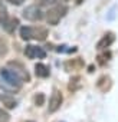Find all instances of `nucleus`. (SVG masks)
Instances as JSON below:
<instances>
[{
    "mask_svg": "<svg viewBox=\"0 0 118 122\" xmlns=\"http://www.w3.org/2000/svg\"><path fill=\"white\" fill-rule=\"evenodd\" d=\"M0 76L3 78V81L7 83V85H10L13 89H20V86H22V81H20V78L12 71V69H9V68H2L0 69Z\"/></svg>",
    "mask_w": 118,
    "mask_h": 122,
    "instance_id": "nucleus-1",
    "label": "nucleus"
},
{
    "mask_svg": "<svg viewBox=\"0 0 118 122\" xmlns=\"http://www.w3.org/2000/svg\"><path fill=\"white\" fill-rule=\"evenodd\" d=\"M22 16L29 20V22H39L43 19V12L40 10L39 6L36 5H30V6H26L22 12Z\"/></svg>",
    "mask_w": 118,
    "mask_h": 122,
    "instance_id": "nucleus-2",
    "label": "nucleus"
},
{
    "mask_svg": "<svg viewBox=\"0 0 118 122\" xmlns=\"http://www.w3.org/2000/svg\"><path fill=\"white\" fill-rule=\"evenodd\" d=\"M62 102H64V96H62V92L55 89L50 99H49V105H48V111L49 113H55L59 108L62 106Z\"/></svg>",
    "mask_w": 118,
    "mask_h": 122,
    "instance_id": "nucleus-3",
    "label": "nucleus"
},
{
    "mask_svg": "<svg viewBox=\"0 0 118 122\" xmlns=\"http://www.w3.org/2000/svg\"><path fill=\"white\" fill-rule=\"evenodd\" d=\"M9 68H12V71L20 78L22 82H30V75L27 73V71L25 69V66L20 63V62H13V60H10L9 62Z\"/></svg>",
    "mask_w": 118,
    "mask_h": 122,
    "instance_id": "nucleus-4",
    "label": "nucleus"
},
{
    "mask_svg": "<svg viewBox=\"0 0 118 122\" xmlns=\"http://www.w3.org/2000/svg\"><path fill=\"white\" fill-rule=\"evenodd\" d=\"M114 42H115V35H114L112 32H108V33H105V35L99 39V42L97 43V49H98V50L107 49V47H109Z\"/></svg>",
    "mask_w": 118,
    "mask_h": 122,
    "instance_id": "nucleus-5",
    "label": "nucleus"
},
{
    "mask_svg": "<svg viewBox=\"0 0 118 122\" xmlns=\"http://www.w3.org/2000/svg\"><path fill=\"white\" fill-rule=\"evenodd\" d=\"M61 16H59V13L56 12V9L55 7H52V9H49L48 12H46V22H48V25L49 26H56L59 22H61Z\"/></svg>",
    "mask_w": 118,
    "mask_h": 122,
    "instance_id": "nucleus-6",
    "label": "nucleus"
},
{
    "mask_svg": "<svg viewBox=\"0 0 118 122\" xmlns=\"http://www.w3.org/2000/svg\"><path fill=\"white\" fill-rule=\"evenodd\" d=\"M17 26H19V19H17V17H7L2 27H3L7 33L13 35V33H15V30L17 29Z\"/></svg>",
    "mask_w": 118,
    "mask_h": 122,
    "instance_id": "nucleus-7",
    "label": "nucleus"
},
{
    "mask_svg": "<svg viewBox=\"0 0 118 122\" xmlns=\"http://www.w3.org/2000/svg\"><path fill=\"white\" fill-rule=\"evenodd\" d=\"M111 86H112V81H111V78L107 76V75L101 76V78L98 79V82H97V88H98L101 92H107V91H109Z\"/></svg>",
    "mask_w": 118,
    "mask_h": 122,
    "instance_id": "nucleus-8",
    "label": "nucleus"
},
{
    "mask_svg": "<svg viewBox=\"0 0 118 122\" xmlns=\"http://www.w3.org/2000/svg\"><path fill=\"white\" fill-rule=\"evenodd\" d=\"M49 73H50V71L46 65H43V63H36L35 65V75L38 78H48Z\"/></svg>",
    "mask_w": 118,
    "mask_h": 122,
    "instance_id": "nucleus-9",
    "label": "nucleus"
},
{
    "mask_svg": "<svg viewBox=\"0 0 118 122\" xmlns=\"http://www.w3.org/2000/svg\"><path fill=\"white\" fill-rule=\"evenodd\" d=\"M0 101H2L3 106L7 109H15L17 106V102L15 101V98H12L9 95H0Z\"/></svg>",
    "mask_w": 118,
    "mask_h": 122,
    "instance_id": "nucleus-10",
    "label": "nucleus"
},
{
    "mask_svg": "<svg viewBox=\"0 0 118 122\" xmlns=\"http://www.w3.org/2000/svg\"><path fill=\"white\" fill-rule=\"evenodd\" d=\"M32 36L33 39L39 40V42H43L46 40V36H48V30L45 27H36V29H32Z\"/></svg>",
    "mask_w": 118,
    "mask_h": 122,
    "instance_id": "nucleus-11",
    "label": "nucleus"
},
{
    "mask_svg": "<svg viewBox=\"0 0 118 122\" xmlns=\"http://www.w3.org/2000/svg\"><path fill=\"white\" fill-rule=\"evenodd\" d=\"M20 37L23 39V40H30V39H33V36H32V27H29V26H22L20 27Z\"/></svg>",
    "mask_w": 118,
    "mask_h": 122,
    "instance_id": "nucleus-12",
    "label": "nucleus"
},
{
    "mask_svg": "<svg viewBox=\"0 0 118 122\" xmlns=\"http://www.w3.org/2000/svg\"><path fill=\"white\" fill-rule=\"evenodd\" d=\"M81 76H74V78H71V81H69V85H68V89L71 91V92H75L76 89H79L81 88Z\"/></svg>",
    "mask_w": 118,
    "mask_h": 122,
    "instance_id": "nucleus-13",
    "label": "nucleus"
},
{
    "mask_svg": "<svg viewBox=\"0 0 118 122\" xmlns=\"http://www.w3.org/2000/svg\"><path fill=\"white\" fill-rule=\"evenodd\" d=\"M7 17H9L7 16V7L3 3V0H0V26H3V23L6 22Z\"/></svg>",
    "mask_w": 118,
    "mask_h": 122,
    "instance_id": "nucleus-14",
    "label": "nucleus"
},
{
    "mask_svg": "<svg viewBox=\"0 0 118 122\" xmlns=\"http://www.w3.org/2000/svg\"><path fill=\"white\" fill-rule=\"evenodd\" d=\"M7 53H9V45L3 37H0V57L6 56Z\"/></svg>",
    "mask_w": 118,
    "mask_h": 122,
    "instance_id": "nucleus-15",
    "label": "nucleus"
},
{
    "mask_svg": "<svg viewBox=\"0 0 118 122\" xmlns=\"http://www.w3.org/2000/svg\"><path fill=\"white\" fill-rule=\"evenodd\" d=\"M35 105L39 108V106H43L45 105V101H46V98H45V95L42 93V92H39V93H36L35 95Z\"/></svg>",
    "mask_w": 118,
    "mask_h": 122,
    "instance_id": "nucleus-16",
    "label": "nucleus"
},
{
    "mask_svg": "<svg viewBox=\"0 0 118 122\" xmlns=\"http://www.w3.org/2000/svg\"><path fill=\"white\" fill-rule=\"evenodd\" d=\"M109 57H111V53H109V52H105V53L99 55V56H98L97 59H98V63L104 66V65H105V63L108 62V60H109Z\"/></svg>",
    "mask_w": 118,
    "mask_h": 122,
    "instance_id": "nucleus-17",
    "label": "nucleus"
},
{
    "mask_svg": "<svg viewBox=\"0 0 118 122\" xmlns=\"http://www.w3.org/2000/svg\"><path fill=\"white\" fill-rule=\"evenodd\" d=\"M25 55L29 59H35V46L33 45H27L25 47Z\"/></svg>",
    "mask_w": 118,
    "mask_h": 122,
    "instance_id": "nucleus-18",
    "label": "nucleus"
},
{
    "mask_svg": "<svg viewBox=\"0 0 118 122\" xmlns=\"http://www.w3.org/2000/svg\"><path fill=\"white\" fill-rule=\"evenodd\" d=\"M55 9H56V12L59 13V16H61V17H64V16L68 13V7H66L65 5H61V3H58V5L55 6Z\"/></svg>",
    "mask_w": 118,
    "mask_h": 122,
    "instance_id": "nucleus-19",
    "label": "nucleus"
},
{
    "mask_svg": "<svg viewBox=\"0 0 118 122\" xmlns=\"http://www.w3.org/2000/svg\"><path fill=\"white\" fill-rule=\"evenodd\" d=\"M35 57H39V59H45L46 57V52L39 47V46H35Z\"/></svg>",
    "mask_w": 118,
    "mask_h": 122,
    "instance_id": "nucleus-20",
    "label": "nucleus"
},
{
    "mask_svg": "<svg viewBox=\"0 0 118 122\" xmlns=\"http://www.w3.org/2000/svg\"><path fill=\"white\" fill-rule=\"evenodd\" d=\"M9 121H10V115L3 108H0V122H9Z\"/></svg>",
    "mask_w": 118,
    "mask_h": 122,
    "instance_id": "nucleus-21",
    "label": "nucleus"
},
{
    "mask_svg": "<svg viewBox=\"0 0 118 122\" xmlns=\"http://www.w3.org/2000/svg\"><path fill=\"white\" fill-rule=\"evenodd\" d=\"M9 2H10L12 5H15V6H20V5L25 2V0H9Z\"/></svg>",
    "mask_w": 118,
    "mask_h": 122,
    "instance_id": "nucleus-22",
    "label": "nucleus"
},
{
    "mask_svg": "<svg viewBox=\"0 0 118 122\" xmlns=\"http://www.w3.org/2000/svg\"><path fill=\"white\" fill-rule=\"evenodd\" d=\"M66 45H62V46H58V49H56V52L58 53H61V52H66Z\"/></svg>",
    "mask_w": 118,
    "mask_h": 122,
    "instance_id": "nucleus-23",
    "label": "nucleus"
},
{
    "mask_svg": "<svg viewBox=\"0 0 118 122\" xmlns=\"http://www.w3.org/2000/svg\"><path fill=\"white\" fill-rule=\"evenodd\" d=\"M88 72H89V73H92V72H94V66H92V65L88 68Z\"/></svg>",
    "mask_w": 118,
    "mask_h": 122,
    "instance_id": "nucleus-24",
    "label": "nucleus"
},
{
    "mask_svg": "<svg viewBox=\"0 0 118 122\" xmlns=\"http://www.w3.org/2000/svg\"><path fill=\"white\" fill-rule=\"evenodd\" d=\"M82 2H84V0H76V3H78V5H81Z\"/></svg>",
    "mask_w": 118,
    "mask_h": 122,
    "instance_id": "nucleus-25",
    "label": "nucleus"
},
{
    "mask_svg": "<svg viewBox=\"0 0 118 122\" xmlns=\"http://www.w3.org/2000/svg\"><path fill=\"white\" fill-rule=\"evenodd\" d=\"M64 2H69V0H64Z\"/></svg>",
    "mask_w": 118,
    "mask_h": 122,
    "instance_id": "nucleus-26",
    "label": "nucleus"
},
{
    "mask_svg": "<svg viewBox=\"0 0 118 122\" xmlns=\"http://www.w3.org/2000/svg\"><path fill=\"white\" fill-rule=\"evenodd\" d=\"M27 122H33V121H27Z\"/></svg>",
    "mask_w": 118,
    "mask_h": 122,
    "instance_id": "nucleus-27",
    "label": "nucleus"
},
{
    "mask_svg": "<svg viewBox=\"0 0 118 122\" xmlns=\"http://www.w3.org/2000/svg\"><path fill=\"white\" fill-rule=\"evenodd\" d=\"M62 122H64V121H62Z\"/></svg>",
    "mask_w": 118,
    "mask_h": 122,
    "instance_id": "nucleus-28",
    "label": "nucleus"
}]
</instances>
